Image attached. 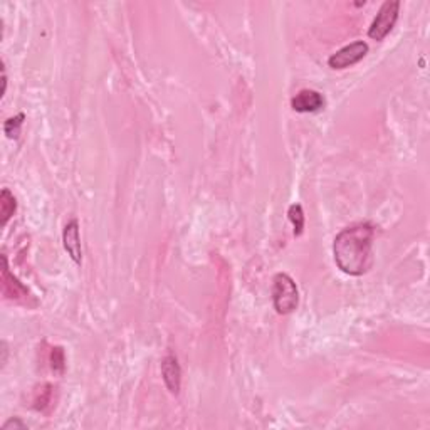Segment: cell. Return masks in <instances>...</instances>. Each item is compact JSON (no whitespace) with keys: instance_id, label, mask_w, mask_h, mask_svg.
I'll list each match as a JSON object with an SVG mask.
<instances>
[{"instance_id":"obj_8","label":"cell","mask_w":430,"mask_h":430,"mask_svg":"<svg viewBox=\"0 0 430 430\" xmlns=\"http://www.w3.org/2000/svg\"><path fill=\"white\" fill-rule=\"evenodd\" d=\"M2 260H4V292H6L9 297H19L21 294L22 296L29 294V291H27L26 287L12 276L11 271H9L6 255H4Z\"/></svg>"},{"instance_id":"obj_6","label":"cell","mask_w":430,"mask_h":430,"mask_svg":"<svg viewBox=\"0 0 430 430\" xmlns=\"http://www.w3.org/2000/svg\"><path fill=\"white\" fill-rule=\"evenodd\" d=\"M324 106V98L321 93L314 89L299 91L294 98L291 99V108L297 113H314Z\"/></svg>"},{"instance_id":"obj_2","label":"cell","mask_w":430,"mask_h":430,"mask_svg":"<svg viewBox=\"0 0 430 430\" xmlns=\"http://www.w3.org/2000/svg\"><path fill=\"white\" fill-rule=\"evenodd\" d=\"M272 304L277 314H290L299 304V291L290 274L279 272L272 279Z\"/></svg>"},{"instance_id":"obj_7","label":"cell","mask_w":430,"mask_h":430,"mask_svg":"<svg viewBox=\"0 0 430 430\" xmlns=\"http://www.w3.org/2000/svg\"><path fill=\"white\" fill-rule=\"evenodd\" d=\"M162 377L165 387L168 388V392L173 393V395H178L182 387V368L180 365H178L177 356L173 355L165 356L162 361Z\"/></svg>"},{"instance_id":"obj_10","label":"cell","mask_w":430,"mask_h":430,"mask_svg":"<svg viewBox=\"0 0 430 430\" xmlns=\"http://www.w3.org/2000/svg\"><path fill=\"white\" fill-rule=\"evenodd\" d=\"M287 217H290V221L292 224V227H294V236L299 237L303 234L304 231V212L303 207H301L299 204H292L290 210H287Z\"/></svg>"},{"instance_id":"obj_13","label":"cell","mask_w":430,"mask_h":430,"mask_svg":"<svg viewBox=\"0 0 430 430\" xmlns=\"http://www.w3.org/2000/svg\"><path fill=\"white\" fill-rule=\"evenodd\" d=\"M11 427H13V429H26V425L22 424L19 419H11V420H9V422L4 424V430H9Z\"/></svg>"},{"instance_id":"obj_11","label":"cell","mask_w":430,"mask_h":430,"mask_svg":"<svg viewBox=\"0 0 430 430\" xmlns=\"http://www.w3.org/2000/svg\"><path fill=\"white\" fill-rule=\"evenodd\" d=\"M24 120H26L24 113H19L17 116L9 118V120L4 123V133L7 135V138H11V140L19 138L21 128H22V125H24Z\"/></svg>"},{"instance_id":"obj_12","label":"cell","mask_w":430,"mask_h":430,"mask_svg":"<svg viewBox=\"0 0 430 430\" xmlns=\"http://www.w3.org/2000/svg\"><path fill=\"white\" fill-rule=\"evenodd\" d=\"M51 368L54 373H64V368H66V356H64V350L61 346H56L51 351Z\"/></svg>"},{"instance_id":"obj_9","label":"cell","mask_w":430,"mask_h":430,"mask_svg":"<svg viewBox=\"0 0 430 430\" xmlns=\"http://www.w3.org/2000/svg\"><path fill=\"white\" fill-rule=\"evenodd\" d=\"M17 210V200L9 189H4L0 194V215H2V226H7Z\"/></svg>"},{"instance_id":"obj_1","label":"cell","mask_w":430,"mask_h":430,"mask_svg":"<svg viewBox=\"0 0 430 430\" xmlns=\"http://www.w3.org/2000/svg\"><path fill=\"white\" fill-rule=\"evenodd\" d=\"M375 228L368 222H358L343 228L333 242V255L341 272L348 276H363L373 266Z\"/></svg>"},{"instance_id":"obj_3","label":"cell","mask_w":430,"mask_h":430,"mask_svg":"<svg viewBox=\"0 0 430 430\" xmlns=\"http://www.w3.org/2000/svg\"><path fill=\"white\" fill-rule=\"evenodd\" d=\"M399 13L400 2H397V0L390 2V0H388V2L383 4V6L380 7L377 16H375L372 26H370L368 38L377 40V43L385 39L392 32L393 27H395L397 21H399Z\"/></svg>"},{"instance_id":"obj_5","label":"cell","mask_w":430,"mask_h":430,"mask_svg":"<svg viewBox=\"0 0 430 430\" xmlns=\"http://www.w3.org/2000/svg\"><path fill=\"white\" fill-rule=\"evenodd\" d=\"M62 244L70 258L75 260L76 264L82 263V247H81V237H79V222L72 219L66 224L62 232Z\"/></svg>"},{"instance_id":"obj_4","label":"cell","mask_w":430,"mask_h":430,"mask_svg":"<svg viewBox=\"0 0 430 430\" xmlns=\"http://www.w3.org/2000/svg\"><path fill=\"white\" fill-rule=\"evenodd\" d=\"M368 54V44L363 43V40H355L345 48H341L340 51H336L335 54H331L328 59V66L331 70H346V67L355 66L358 64L361 59Z\"/></svg>"}]
</instances>
